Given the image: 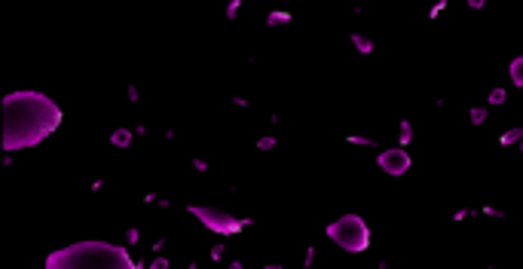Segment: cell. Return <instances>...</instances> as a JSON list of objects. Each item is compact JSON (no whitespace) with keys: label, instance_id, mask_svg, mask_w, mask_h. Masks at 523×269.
Returning <instances> with one entry per match:
<instances>
[{"label":"cell","instance_id":"6da1fadb","mask_svg":"<svg viewBox=\"0 0 523 269\" xmlns=\"http://www.w3.org/2000/svg\"><path fill=\"white\" fill-rule=\"evenodd\" d=\"M61 125L58 104L43 92H12L3 98V147L22 150L37 147Z\"/></svg>","mask_w":523,"mask_h":269},{"label":"cell","instance_id":"7a4b0ae2","mask_svg":"<svg viewBox=\"0 0 523 269\" xmlns=\"http://www.w3.org/2000/svg\"><path fill=\"white\" fill-rule=\"evenodd\" d=\"M135 269L138 263L125 248L107 242H77L46 257V269Z\"/></svg>","mask_w":523,"mask_h":269},{"label":"cell","instance_id":"3957f363","mask_svg":"<svg viewBox=\"0 0 523 269\" xmlns=\"http://www.w3.org/2000/svg\"><path fill=\"white\" fill-rule=\"evenodd\" d=\"M324 236L337 248L349 251V254H361V251L370 248V226L358 217V214H343V217L331 220L324 226Z\"/></svg>","mask_w":523,"mask_h":269},{"label":"cell","instance_id":"277c9868","mask_svg":"<svg viewBox=\"0 0 523 269\" xmlns=\"http://www.w3.org/2000/svg\"><path fill=\"white\" fill-rule=\"evenodd\" d=\"M187 214L196 220H202L208 232H214V236H239V232H245L251 223V217H242V214H230V211H221V208H211V205H187Z\"/></svg>","mask_w":523,"mask_h":269},{"label":"cell","instance_id":"5b68a950","mask_svg":"<svg viewBox=\"0 0 523 269\" xmlns=\"http://www.w3.org/2000/svg\"><path fill=\"white\" fill-rule=\"evenodd\" d=\"M376 165H380L386 174L401 177V174H407V171H410L413 159H410V153H407V150H401V147H392V150H383L380 156H376Z\"/></svg>","mask_w":523,"mask_h":269},{"label":"cell","instance_id":"8992f818","mask_svg":"<svg viewBox=\"0 0 523 269\" xmlns=\"http://www.w3.org/2000/svg\"><path fill=\"white\" fill-rule=\"evenodd\" d=\"M508 74H511V83H514V89H523V55L511 58V64H508Z\"/></svg>","mask_w":523,"mask_h":269},{"label":"cell","instance_id":"52a82bcc","mask_svg":"<svg viewBox=\"0 0 523 269\" xmlns=\"http://www.w3.org/2000/svg\"><path fill=\"white\" fill-rule=\"evenodd\" d=\"M352 46L358 49V55H370L373 52V40L364 37V34H352Z\"/></svg>","mask_w":523,"mask_h":269},{"label":"cell","instance_id":"ba28073f","mask_svg":"<svg viewBox=\"0 0 523 269\" xmlns=\"http://www.w3.org/2000/svg\"><path fill=\"white\" fill-rule=\"evenodd\" d=\"M288 22H291V12H285V9H276V12L266 15V25L269 28H279V25H288Z\"/></svg>","mask_w":523,"mask_h":269},{"label":"cell","instance_id":"9c48e42d","mask_svg":"<svg viewBox=\"0 0 523 269\" xmlns=\"http://www.w3.org/2000/svg\"><path fill=\"white\" fill-rule=\"evenodd\" d=\"M111 144H114V147H129V144H132V132H129V129H116V132L111 135Z\"/></svg>","mask_w":523,"mask_h":269},{"label":"cell","instance_id":"30bf717a","mask_svg":"<svg viewBox=\"0 0 523 269\" xmlns=\"http://www.w3.org/2000/svg\"><path fill=\"white\" fill-rule=\"evenodd\" d=\"M499 141H502V147H511V144H520V141H523V129H520V125H517V129H511V132H505V135H502Z\"/></svg>","mask_w":523,"mask_h":269},{"label":"cell","instance_id":"8fae6325","mask_svg":"<svg viewBox=\"0 0 523 269\" xmlns=\"http://www.w3.org/2000/svg\"><path fill=\"white\" fill-rule=\"evenodd\" d=\"M346 144H352V147H367V150H376V141H373V138H358V135H346Z\"/></svg>","mask_w":523,"mask_h":269},{"label":"cell","instance_id":"7c38bea8","mask_svg":"<svg viewBox=\"0 0 523 269\" xmlns=\"http://www.w3.org/2000/svg\"><path fill=\"white\" fill-rule=\"evenodd\" d=\"M505 98H508V92H505L502 86H496V89H490V98H486V101L496 107V104H505Z\"/></svg>","mask_w":523,"mask_h":269},{"label":"cell","instance_id":"4fadbf2b","mask_svg":"<svg viewBox=\"0 0 523 269\" xmlns=\"http://www.w3.org/2000/svg\"><path fill=\"white\" fill-rule=\"evenodd\" d=\"M468 119H471V125H480L486 119V107H471V110H468Z\"/></svg>","mask_w":523,"mask_h":269},{"label":"cell","instance_id":"5bb4252c","mask_svg":"<svg viewBox=\"0 0 523 269\" xmlns=\"http://www.w3.org/2000/svg\"><path fill=\"white\" fill-rule=\"evenodd\" d=\"M398 138H401V144H410V141H413V125L407 119H401V135Z\"/></svg>","mask_w":523,"mask_h":269},{"label":"cell","instance_id":"9a60e30c","mask_svg":"<svg viewBox=\"0 0 523 269\" xmlns=\"http://www.w3.org/2000/svg\"><path fill=\"white\" fill-rule=\"evenodd\" d=\"M169 266H172V260H169V257H156V260H150V263H147V269H169Z\"/></svg>","mask_w":523,"mask_h":269},{"label":"cell","instance_id":"2e32d148","mask_svg":"<svg viewBox=\"0 0 523 269\" xmlns=\"http://www.w3.org/2000/svg\"><path fill=\"white\" fill-rule=\"evenodd\" d=\"M273 147H276V138L273 135H266V138L257 141V150H273Z\"/></svg>","mask_w":523,"mask_h":269},{"label":"cell","instance_id":"e0dca14e","mask_svg":"<svg viewBox=\"0 0 523 269\" xmlns=\"http://www.w3.org/2000/svg\"><path fill=\"white\" fill-rule=\"evenodd\" d=\"M141 242V232L132 226V229H125V245H138Z\"/></svg>","mask_w":523,"mask_h":269},{"label":"cell","instance_id":"ac0fdd59","mask_svg":"<svg viewBox=\"0 0 523 269\" xmlns=\"http://www.w3.org/2000/svg\"><path fill=\"white\" fill-rule=\"evenodd\" d=\"M239 6H242L239 0H232V3L227 6V19H230V22H232V19H236V15H239Z\"/></svg>","mask_w":523,"mask_h":269},{"label":"cell","instance_id":"d6986e66","mask_svg":"<svg viewBox=\"0 0 523 269\" xmlns=\"http://www.w3.org/2000/svg\"><path fill=\"white\" fill-rule=\"evenodd\" d=\"M480 214H486V217H505V214L499 211V208H493V205H483L480 208Z\"/></svg>","mask_w":523,"mask_h":269},{"label":"cell","instance_id":"ffe728a7","mask_svg":"<svg viewBox=\"0 0 523 269\" xmlns=\"http://www.w3.org/2000/svg\"><path fill=\"white\" fill-rule=\"evenodd\" d=\"M193 168L205 174V171H208V162H205V159H199V156H193Z\"/></svg>","mask_w":523,"mask_h":269},{"label":"cell","instance_id":"44dd1931","mask_svg":"<svg viewBox=\"0 0 523 269\" xmlns=\"http://www.w3.org/2000/svg\"><path fill=\"white\" fill-rule=\"evenodd\" d=\"M221 257H224V245H214V248H211V260L221 263Z\"/></svg>","mask_w":523,"mask_h":269},{"label":"cell","instance_id":"7402d4cb","mask_svg":"<svg viewBox=\"0 0 523 269\" xmlns=\"http://www.w3.org/2000/svg\"><path fill=\"white\" fill-rule=\"evenodd\" d=\"M156 202H159L156 193H144V205H156Z\"/></svg>","mask_w":523,"mask_h":269},{"label":"cell","instance_id":"603a6c76","mask_svg":"<svg viewBox=\"0 0 523 269\" xmlns=\"http://www.w3.org/2000/svg\"><path fill=\"white\" fill-rule=\"evenodd\" d=\"M312 257H315V248L309 245V248H306V260H303V263H306V266H312Z\"/></svg>","mask_w":523,"mask_h":269},{"label":"cell","instance_id":"cb8c5ba5","mask_svg":"<svg viewBox=\"0 0 523 269\" xmlns=\"http://www.w3.org/2000/svg\"><path fill=\"white\" fill-rule=\"evenodd\" d=\"M483 6H486L483 0H468V9H483Z\"/></svg>","mask_w":523,"mask_h":269},{"label":"cell","instance_id":"d4e9b609","mask_svg":"<svg viewBox=\"0 0 523 269\" xmlns=\"http://www.w3.org/2000/svg\"><path fill=\"white\" fill-rule=\"evenodd\" d=\"M520 150H523V141H520Z\"/></svg>","mask_w":523,"mask_h":269}]
</instances>
